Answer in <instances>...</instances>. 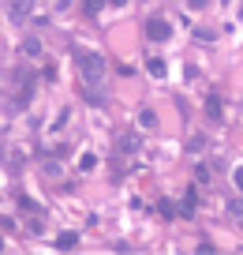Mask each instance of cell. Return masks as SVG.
I'll use <instances>...</instances> for the list:
<instances>
[{"instance_id":"obj_7","label":"cell","mask_w":243,"mask_h":255,"mask_svg":"<svg viewBox=\"0 0 243 255\" xmlns=\"http://www.w3.org/2000/svg\"><path fill=\"white\" fill-rule=\"evenodd\" d=\"M56 244H60V248H79V233H60Z\"/></svg>"},{"instance_id":"obj_3","label":"cell","mask_w":243,"mask_h":255,"mask_svg":"<svg viewBox=\"0 0 243 255\" xmlns=\"http://www.w3.org/2000/svg\"><path fill=\"white\" fill-rule=\"evenodd\" d=\"M30 8H34V0H11V4H8V15H11V23H26Z\"/></svg>"},{"instance_id":"obj_8","label":"cell","mask_w":243,"mask_h":255,"mask_svg":"<svg viewBox=\"0 0 243 255\" xmlns=\"http://www.w3.org/2000/svg\"><path fill=\"white\" fill-rule=\"evenodd\" d=\"M206 117H210V120L221 117V102H217V98H206Z\"/></svg>"},{"instance_id":"obj_13","label":"cell","mask_w":243,"mask_h":255,"mask_svg":"<svg viewBox=\"0 0 243 255\" xmlns=\"http://www.w3.org/2000/svg\"><path fill=\"white\" fill-rule=\"evenodd\" d=\"M82 4H86V11H90V15H97V11L105 8V0H82Z\"/></svg>"},{"instance_id":"obj_6","label":"cell","mask_w":243,"mask_h":255,"mask_svg":"<svg viewBox=\"0 0 243 255\" xmlns=\"http://www.w3.org/2000/svg\"><path fill=\"white\" fill-rule=\"evenodd\" d=\"M139 128H146V131H150V128H157V113L154 109H142L139 113Z\"/></svg>"},{"instance_id":"obj_9","label":"cell","mask_w":243,"mask_h":255,"mask_svg":"<svg viewBox=\"0 0 243 255\" xmlns=\"http://www.w3.org/2000/svg\"><path fill=\"white\" fill-rule=\"evenodd\" d=\"M23 53H26V56H41V41H38V38L23 41Z\"/></svg>"},{"instance_id":"obj_11","label":"cell","mask_w":243,"mask_h":255,"mask_svg":"<svg viewBox=\"0 0 243 255\" xmlns=\"http://www.w3.org/2000/svg\"><path fill=\"white\" fill-rule=\"evenodd\" d=\"M157 210H161V214H165V218H176V207H172V203H168V199H161V203H157Z\"/></svg>"},{"instance_id":"obj_15","label":"cell","mask_w":243,"mask_h":255,"mask_svg":"<svg viewBox=\"0 0 243 255\" xmlns=\"http://www.w3.org/2000/svg\"><path fill=\"white\" fill-rule=\"evenodd\" d=\"M232 180H236V188L243 191V165H240V169H236V173H232Z\"/></svg>"},{"instance_id":"obj_1","label":"cell","mask_w":243,"mask_h":255,"mask_svg":"<svg viewBox=\"0 0 243 255\" xmlns=\"http://www.w3.org/2000/svg\"><path fill=\"white\" fill-rule=\"evenodd\" d=\"M75 64H79V75L82 83H101L105 79V56L101 53H90V49H75Z\"/></svg>"},{"instance_id":"obj_17","label":"cell","mask_w":243,"mask_h":255,"mask_svg":"<svg viewBox=\"0 0 243 255\" xmlns=\"http://www.w3.org/2000/svg\"><path fill=\"white\" fill-rule=\"evenodd\" d=\"M112 4H127V0H112Z\"/></svg>"},{"instance_id":"obj_4","label":"cell","mask_w":243,"mask_h":255,"mask_svg":"<svg viewBox=\"0 0 243 255\" xmlns=\"http://www.w3.org/2000/svg\"><path fill=\"white\" fill-rule=\"evenodd\" d=\"M139 143H142V139L135 135V131H127V135L116 139V150H120V154H135V150H139Z\"/></svg>"},{"instance_id":"obj_10","label":"cell","mask_w":243,"mask_h":255,"mask_svg":"<svg viewBox=\"0 0 243 255\" xmlns=\"http://www.w3.org/2000/svg\"><path fill=\"white\" fill-rule=\"evenodd\" d=\"M94 154H82V158H79V169H82V173H90V169H94Z\"/></svg>"},{"instance_id":"obj_2","label":"cell","mask_w":243,"mask_h":255,"mask_svg":"<svg viewBox=\"0 0 243 255\" xmlns=\"http://www.w3.org/2000/svg\"><path fill=\"white\" fill-rule=\"evenodd\" d=\"M168 34H172V26H168L165 19H150L146 23V38L150 41H168Z\"/></svg>"},{"instance_id":"obj_14","label":"cell","mask_w":243,"mask_h":255,"mask_svg":"<svg viewBox=\"0 0 243 255\" xmlns=\"http://www.w3.org/2000/svg\"><path fill=\"white\" fill-rule=\"evenodd\" d=\"M202 146H206V139H202V135H195V139L187 143V150H202Z\"/></svg>"},{"instance_id":"obj_12","label":"cell","mask_w":243,"mask_h":255,"mask_svg":"<svg viewBox=\"0 0 243 255\" xmlns=\"http://www.w3.org/2000/svg\"><path fill=\"white\" fill-rule=\"evenodd\" d=\"M228 214H232V218H243V199H232V203H228Z\"/></svg>"},{"instance_id":"obj_5","label":"cell","mask_w":243,"mask_h":255,"mask_svg":"<svg viewBox=\"0 0 243 255\" xmlns=\"http://www.w3.org/2000/svg\"><path fill=\"white\" fill-rule=\"evenodd\" d=\"M146 72L154 75V79H165L168 68H165V60H161V56H150V60H146Z\"/></svg>"},{"instance_id":"obj_16","label":"cell","mask_w":243,"mask_h":255,"mask_svg":"<svg viewBox=\"0 0 243 255\" xmlns=\"http://www.w3.org/2000/svg\"><path fill=\"white\" fill-rule=\"evenodd\" d=\"M187 4H191V8H195V11H202L206 4H210V0H187Z\"/></svg>"}]
</instances>
